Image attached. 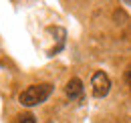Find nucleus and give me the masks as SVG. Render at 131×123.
I'll list each match as a JSON object with an SVG mask.
<instances>
[{"label":"nucleus","mask_w":131,"mask_h":123,"mask_svg":"<svg viewBox=\"0 0 131 123\" xmlns=\"http://www.w3.org/2000/svg\"><path fill=\"white\" fill-rule=\"evenodd\" d=\"M52 89H54V87H52L50 83L30 85V87H26L24 91L18 95V103H20L22 107H36V105L45 103L50 95H52Z\"/></svg>","instance_id":"obj_1"},{"label":"nucleus","mask_w":131,"mask_h":123,"mask_svg":"<svg viewBox=\"0 0 131 123\" xmlns=\"http://www.w3.org/2000/svg\"><path fill=\"white\" fill-rule=\"evenodd\" d=\"M91 91H93V95L97 99H103V97L109 95V91H111V79L107 77V73L97 71L93 75V79H91Z\"/></svg>","instance_id":"obj_2"},{"label":"nucleus","mask_w":131,"mask_h":123,"mask_svg":"<svg viewBox=\"0 0 131 123\" xmlns=\"http://www.w3.org/2000/svg\"><path fill=\"white\" fill-rule=\"evenodd\" d=\"M65 93L71 101H81L83 99V81L79 77H73L65 87Z\"/></svg>","instance_id":"obj_3"},{"label":"nucleus","mask_w":131,"mask_h":123,"mask_svg":"<svg viewBox=\"0 0 131 123\" xmlns=\"http://www.w3.org/2000/svg\"><path fill=\"white\" fill-rule=\"evenodd\" d=\"M18 123H36V117L32 113H24V115L18 117Z\"/></svg>","instance_id":"obj_4"},{"label":"nucleus","mask_w":131,"mask_h":123,"mask_svg":"<svg viewBox=\"0 0 131 123\" xmlns=\"http://www.w3.org/2000/svg\"><path fill=\"white\" fill-rule=\"evenodd\" d=\"M125 79H127V85H129V89H131V67L125 71Z\"/></svg>","instance_id":"obj_5"}]
</instances>
